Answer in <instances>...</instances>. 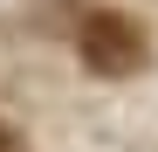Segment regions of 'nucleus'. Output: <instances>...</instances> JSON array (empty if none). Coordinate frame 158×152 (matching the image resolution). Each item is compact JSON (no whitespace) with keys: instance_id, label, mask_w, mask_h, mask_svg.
<instances>
[{"instance_id":"obj_1","label":"nucleus","mask_w":158,"mask_h":152,"mask_svg":"<svg viewBox=\"0 0 158 152\" xmlns=\"http://www.w3.org/2000/svg\"><path fill=\"white\" fill-rule=\"evenodd\" d=\"M76 56L96 76H124L144 56V35H138V21H124V14H89L83 28H76Z\"/></svg>"},{"instance_id":"obj_2","label":"nucleus","mask_w":158,"mask_h":152,"mask_svg":"<svg viewBox=\"0 0 158 152\" xmlns=\"http://www.w3.org/2000/svg\"><path fill=\"white\" fill-rule=\"evenodd\" d=\"M0 152H14V138H7V124H0Z\"/></svg>"}]
</instances>
